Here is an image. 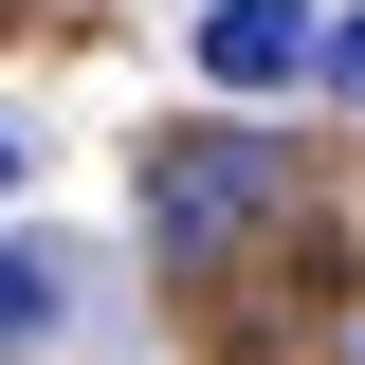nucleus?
I'll return each instance as SVG.
<instances>
[{
	"label": "nucleus",
	"instance_id": "obj_5",
	"mask_svg": "<svg viewBox=\"0 0 365 365\" xmlns=\"http://www.w3.org/2000/svg\"><path fill=\"white\" fill-rule=\"evenodd\" d=\"M19 165H37V128H0V182H19Z\"/></svg>",
	"mask_w": 365,
	"mask_h": 365
},
{
	"label": "nucleus",
	"instance_id": "obj_3",
	"mask_svg": "<svg viewBox=\"0 0 365 365\" xmlns=\"http://www.w3.org/2000/svg\"><path fill=\"white\" fill-rule=\"evenodd\" d=\"M73 329V256L55 237H0V347H55Z\"/></svg>",
	"mask_w": 365,
	"mask_h": 365
},
{
	"label": "nucleus",
	"instance_id": "obj_4",
	"mask_svg": "<svg viewBox=\"0 0 365 365\" xmlns=\"http://www.w3.org/2000/svg\"><path fill=\"white\" fill-rule=\"evenodd\" d=\"M329 91H347V110H365V19H329Z\"/></svg>",
	"mask_w": 365,
	"mask_h": 365
},
{
	"label": "nucleus",
	"instance_id": "obj_1",
	"mask_svg": "<svg viewBox=\"0 0 365 365\" xmlns=\"http://www.w3.org/2000/svg\"><path fill=\"white\" fill-rule=\"evenodd\" d=\"M256 220H292V128H165L146 146V256L220 274Z\"/></svg>",
	"mask_w": 365,
	"mask_h": 365
},
{
	"label": "nucleus",
	"instance_id": "obj_2",
	"mask_svg": "<svg viewBox=\"0 0 365 365\" xmlns=\"http://www.w3.org/2000/svg\"><path fill=\"white\" fill-rule=\"evenodd\" d=\"M201 73H220V91L329 73V19H311V0H201Z\"/></svg>",
	"mask_w": 365,
	"mask_h": 365
}]
</instances>
